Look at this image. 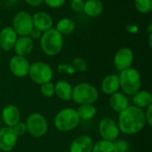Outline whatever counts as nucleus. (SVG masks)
<instances>
[{"label": "nucleus", "mask_w": 152, "mask_h": 152, "mask_svg": "<svg viewBox=\"0 0 152 152\" xmlns=\"http://www.w3.org/2000/svg\"><path fill=\"white\" fill-rule=\"evenodd\" d=\"M145 124V115L142 108L131 106L120 113L118 126L123 133L132 135L142 130Z\"/></svg>", "instance_id": "nucleus-1"}, {"label": "nucleus", "mask_w": 152, "mask_h": 152, "mask_svg": "<svg viewBox=\"0 0 152 152\" xmlns=\"http://www.w3.org/2000/svg\"><path fill=\"white\" fill-rule=\"evenodd\" d=\"M40 39L42 51L47 56H56L62 49L63 36L53 28L45 31Z\"/></svg>", "instance_id": "nucleus-2"}, {"label": "nucleus", "mask_w": 152, "mask_h": 152, "mask_svg": "<svg viewBox=\"0 0 152 152\" xmlns=\"http://www.w3.org/2000/svg\"><path fill=\"white\" fill-rule=\"evenodd\" d=\"M119 85L124 93L134 96L139 91L142 85V78L140 73L134 68H128L121 71L119 76Z\"/></svg>", "instance_id": "nucleus-3"}, {"label": "nucleus", "mask_w": 152, "mask_h": 152, "mask_svg": "<svg viewBox=\"0 0 152 152\" xmlns=\"http://www.w3.org/2000/svg\"><path fill=\"white\" fill-rule=\"evenodd\" d=\"M99 97L98 91L89 83H79L72 90V99L77 104L93 105L97 101Z\"/></svg>", "instance_id": "nucleus-4"}, {"label": "nucleus", "mask_w": 152, "mask_h": 152, "mask_svg": "<svg viewBox=\"0 0 152 152\" xmlns=\"http://www.w3.org/2000/svg\"><path fill=\"white\" fill-rule=\"evenodd\" d=\"M79 117L77 110L73 108H64L61 110L54 118L55 127L61 132L71 131L79 124Z\"/></svg>", "instance_id": "nucleus-5"}, {"label": "nucleus", "mask_w": 152, "mask_h": 152, "mask_svg": "<svg viewBox=\"0 0 152 152\" xmlns=\"http://www.w3.org/2000/svg\"><path fill=\"white\" fill-rule=\"evenodd\" d=\"M28 74L31 80H33L36 83L42 85L51 82L53 78V70L46 63L35 62L30 65Z\"/></svg>", "instance_id": "nucleus-6"}, {"label": "nucleus", "mask_w": 152, "mask_h": 152, "mask_svg": "<svg viewBox=\"0 0 152 152\" xmlns=\"http://www.w3.org/2000/svg\"><path fill=\"white\" fill-rule=\"evenodd\" d=\"M12 29L20 37L29 36L31 30L34 29L31 14L25 11L18 12L12 20Z\"/></svg>", "instance_id": "nucleus-7"}, {"label": "nucleus", "mask_w": 152, "mask_h": 152, "mask_svg": "<svg viewBox=\"0 0 152 152\" xmlns=\"http://www.w3.org/2000/svg\"><path fill=\"white\" fill-rule=\"evenodd\" d=\"M25 125L27 131L34 137H42L47 131V122L39 113L29 115Z\"/></svg>", "instance_id": "nucleus-8"}, {"label": "nucleus", "mask_w": 152, "mask_h": 152, "mask_svg": "<svg viewBox=\"0 0 152 152\" xmlns=\"http://www.w3.org/2000/svg\"><path fill=\"white\" fill-rule=\"evenodd\" d=\"M119 132L117 123L110 118H104L99 124V133L105 141H116L119 135Z\"/></svg>", "instance_id": "nucleus-9"}, {"label": "nucleus", "mask_w": 152, "mask_h": 152, "mask_svg": "<svg viewBox=\"0 0 152 152\" xmlns=\"http://www.w3.org/2000/svg\"><path fill=\"white\" fill-rule=\"evenodd\" d=\"M134 62V53L129 47L120 48L114 56L115 67L119 71H124L131 67Z\"/></svg>", "instance_id": "nucleus-10"}, {"label": "nucleus", "mask_w": 152, "mask_h": 152, "mask_svg": "<svg viewBox=\"0 0 152 152\" xmlns=\"http://www.w3.org/2000/svg\"><path fill=\"white\" fill-rule=\"evenodd\" d=\"M9 67L13 75L17 77H24L28 74L30 65L24 56L16 55L11 58Z\"/></svg>", "instance_id": "nucleus-11"}, {"label": "nucleus", "mask_w": 152, "mask_h": 152, "mask_svg": "<svg viewBox=\"0 0 152 152\" xmlns=\"http://www.w3.org/2000/svg\"><path fill=\"white\" fill-rule=\"evenodd\" d=\"M17 142V135L12 127H3L0 129V150L3 151H12Z\"/></svg>", "instance_id": "nucleus-12"}, {"label": "nucleus", "mask_w": 152, "mask_h": 152, "mask_svg": "<svg viewBox=\"0 0 152 152\" xmlns=\"http://www.w3.org/2000/svg\"><path fill=\"white\" fill-rule=\"evenodd\" d=\"M33 26L35 29L45 32L53 28V21L50 14L45 12H38L32 15Z\"/></svg>", "instance_id": "nucleus-13"}, {"label": "nucleus", "mask_w": 152, "mask_h": 152, "mask_svg": "<svg viewBox=\"0 0 152 152\" xmlns=\"http://www.w3.org/2000/svg\"><path fill=\"white\" fill-rule=\"evenodd\" d=\"M17 33L12 27H5L0 31V47L4 51L13 48L17 40Z\"/></svg>", "instance_id": "nucleus-14"}, {"label": "nucleus", "mask_w": 152, "mask_h": 152, "mask_svg": "<svg viewBox=\"0 0 152 152\" xmlns=\"http://www.w3.org/2000/svg\"><path fill=\"white\" fill-rule=\"evenodd\" d=\"M94 141L88 135H80L77 137L70 145V152H92Z\"/></svg>", "instance_id": "nucleus-15"}, {"label": "nucleus", "mask_w": 152, "mask_h": 152, "mask_svg": "<svg viewBox=\"0 0 152 152\" xmlns=\"http://www.w3.org/2000/svg\"><path fill=\"white\" fill-rule=\"evenodd\" d=\"M2 119L6 126L13 127L20 122V119L19 108L13 105H8L4 107L2 111Z\"/></svg>", "instance_id": "nucleus-16"}, {"label": "nucleus", "mask_w": 152, "mask_h": 152, "mask_svg": "<svg viewBox=\"0 0 152 152\" xmlns=\"http://www.w3.org/2000/svg\"><path fill=\"white\" fill-rule=\"evenodd\" d=\"M13 47L17 56H28L33 49V39L29 36H21L17 39Z\"/></svg>", "instance_id": "nucleus-17"}, {"label": "nucleus", "mask_w": 152, "mask_h": 152, "mask_svg": "<svg viewBox=\"0 0 152 152\" xmlns=\"http://www.w3.org/2000/svg\"><path fill=\"white\" fill-rule=\"evenodd\" d=\"M119 88V79L117 74H110L102 80V90L106 95H113Z\"/></svg>", "instance_id": "nucleus-18"}, {"label": "nucleus", "mask_w": 152, "mask_h": 152, "mask_svg": "<svg viewBox=\"0 0 152 152\" xmlns=\"http://www.w3.org/2000/svg\"><path fill=\"white\" fill-rule=\"evenodd\" d=\"M110 105L114 111L121 113L129 107V102L128 99L125 94L116 92L113 95H111L110 99Z\"/></svg>", "instance_id": "nucleus-19"}, {"label": "nucleus", "mask_w": 152, "mask_h": 152, "mask_svg": "<svg viewBox=\"0 0 152 152\" xmlns=\"http://www.w3.org/2000/svg\"><path fill=\"white\" fill-rule=\"evenodd\" d=\"M104 6L101 0H86L83 12L90 17H96L103 13Z\"/></svg>", "instance_id": "nucleus-20"}, {"label": "nucleus", "mask_w": 152, "mask_h": 152, "mask_svg": "<svg viewBox=\"0 0 152 152\" xmlns=\"http://www.w3.org/2000/svg\"><path fill=\"white\" fill-rule=\"evenodd\" d=\"M72 90L71 85L65 81L57 82L54 85V93L58 98L65 101H69L72 99Z\"/></svg>", "instance_id": "nucleus-21"}, {"label": "nucleus", "mask_w": 152, "mask_h": 152, "mask_svg": "<svg viewBox=\"0 0 152 152\" xmlns=\"http://www.w3.org/2000/svg\"><path fill=\"white\" fill-rule=\"evenodd\" d=\"M133 101L135 107L139 108H148L152 104V95L150 91L142 90L136 92L133 97Z\"/></svg>", "instance_id": "nucleus-22"}, {"label": "nucleus", "mask_w": 152, "mask_h": 152, "mask_svg": "<svg viewBox=\"0 0 152 152\" xmlns=\"http://www.w3.org/2000/svg\"><path fill=\"white\" fill-rule=\"evenodd\" d=\"M55 30L62 36L69 35L75 30V23L69 18H62L57 22Z\"/></svg>", "instance_id": "nucleus-23"}, {"label": "nucleus", "mask_w": 152, "mask_h": 152, "mask_svg": "<svg viewBox=\"0 0 152 152\" xmlns=\"http://www.w3.org/2000/svg\"><path fill=\"white\" fill-rule=\"evenodd\" d=\"M77 116L81 120H90L96 114V108L93 105H81L77 110Z\"/></svg>", "instance_id": "nucleus-24"}, {"label": "nucleus", "mask_w": 152, "mask_h": 152, "mask_svg": "<svg viewBox=\"0 0 152 152\" xmlns=\"http://www.w3.org/2000/svg\"><path fill=\"white\" fill-rule=\"evenodd\" d=\"M92 152H118L113 142H109L105 140L99 141L94 144Z\"/></svg>", "instance_id": "nucleus-25"}, {"label": "nucleus", "mask_w": 152, "mask_h": 152, "mask_svg": "<svg viewBox=\"0 0 152 152\" xmlns=\"http://www.w3.org/2000/svg\"><path fill=\"white\" fill-rule=\"evenodd\" d=\"M134 6L141 13H150L152 10V0H134Z\"/></svg>", "instance_id": "nucleus-26"}, {"label": "nucleus", "mask_w": 152, "mask_h": 152, "mask_svg": "<svg viewBox=\"0 0 152 152\" xmlns=\"http://www.w3.org/2000/svg\"><path fill=\"white\" fill-rule=\"evenodd\" d=\"M72 66H73V68L75 69L76 72H80V73L86 72V69H87V64H86V62L84 59L79 58V57H77V58H75L73 60Z\"/></svg>", "instance_id": "nucleus-27"}, {"label": "nucleus", "mask_w": 152, "mask_h": 152, "mask_svg": "<svg viewBox=\"0 0 152 152\" xmlns=\"http://www.w3.org/2000/svg\"><path fill=\"white\" fill-rule=\"evenodd\" d=\"M41 92L44 96L47 98H51L54 94V85L49 82L41 85Z\"/></svg>", "instance_id": "nucleus-28"}, {"label": "nucleus", "mask_w": 152, "mask_h": 152, "mask_svg": "<svg viewBox=\"0 0 152 152\" xmlns=\"http://www.w3.org/2000/svg\"><path fill=\"white\" fill-rule=\"evenodd\" d=\"M113 142L118 152H128L130 149L129 143L125 140H116Z\"/></svg>", "instance_id": "nucleus-29"}, {"label": "nucleus", "mask_w": 152, "mask_h": 152, "mask_svg": "<svg viewBox=\"0 0 152 152\" xmlns=\"http://www.w3.org/2000/svg\"><path fill=\"white\" fill-rule=\"evenodd\" d=\"M57 70L61 73H68V74H73L76 73L75 69L73 68L72 65L70 64H61L58 65Z\"/></svg>", "instance_id": "nucleus-30"}, {"label": "nucleus", "mask_w": 152, "mask_h": 152, "mask_svg": "<svg viewBox=\"0 0 152 152\" xmlns=\"http://www.w3.org/2000/svg\"><path fill=\"white\" fill-rule=\"evenodd\" d=\"M84 4H85L84 0H71L70 1V8L76 13L83 12Z\"/></svg>", "instance_id": "nucleus-31"}, {"label": "nucleus", "mask_w": 152, "mask_h": 152, "mask_svg": "<svg viewBox=\"0 0 152 152\" xmlns=\"http://www.w3.org/2000/svg\"><path fill=\"white\" fill-rule=\"evenodd\" d=\"M44 2L48 7L55 9V8L61 7L65 4L66 0H44Z\"/></svg>", "instance_id": "nucleus-32"}, {"label": "nucleus", "mask_w": 152, "mask_h": 152, "mask_svg": "<svg viewBox=\"0 0 152 152\" xmlns=\"http://www.w3.org/2000/svg\"><path fill=\"white\" fill-rule=\"evenodd\" d=\"M12 129H13V131H14V133H16L17 136H21L27 132L26 125L24 123H21V122H19L16 125H14L12 127Z\"/></svg>", "instance_id": "nucleus-33"}, {"label": "nucleus", "mask_w": 152, "mask_h": 152, "mask_svg": "<svg viewBox=\"0 0 152 152\" xmlns=\"http://www.w3.org/2000/svg\"><path fill=\"white\" fill-rule=\"evenodd\" d=\"M145 115V120H146V123H148L149 125H152V104L150 105L148 108H147V111L146 113H144Z\"/></svg>", "instance_id": "nucleus-34"}, {"label": "nucleus", "mask_w": 152, "mask_h": 152, "mask_svg": "<svg viewBox=\"0 0 152 152\" xmlns=\"http://www.w3.org/2000/svg\"><path fill=\"white\" fill-rule=\"evenodd\" d=\"M126 30L129 32V33H132V34H135L138 32L139 30V27L136 25V24H133V23H130L126 26Z\"/></svg>", "instance_id": "nucleus-35"}, {"label": "nucleus", "mask_w": 152, "mask_h": 152, "mask_svg": "<svg viewBox=\"0 0 152 152\" xmlns=\"http://www.w3.org/2000/svg\"><path fill=\"white\" fill-rule=\"evenodd\" d=\"M25 2L30 5V6H33V7H37L39 5L42 4V3L44 2V0H25Z\"/></svg>", "instance_id": "nucleus-36"}, {"label": "nucleus", "mask_w": 152, "mask_h": 152, "mask_svg": "<svg viewBox=\"0 0 152 152\" xmlns=\"http://www.w3.org/2000/svg\"><path fill=\"white\" fill-rule=\"evenodd\" d=\"M41 36H42V32L35 28L31 30V32L29 34V37L31 39H39V38H41Z\"/></svg>", "instance_id": "nucleus-37"}, {"label": "nucleus", "mask_w": 152, "mask_h": 152, "mask_svg": "<svg viewBox=\"0 0 152 152\" xmlns=\"http://www.w3.org/2000/svg\"><path fill=\"white\" fill-rule=\"evenodd\" d=\"M147 30H148V32H149V34H151L152 32V23L151 22H150L149 24H148V26H147Z\"/></svg>", "instance_id": "nucleus-38"}, {"label": "nucleus", "mask_w": 152, "mask_h": 152, "mask_svg": "<svg viewBox=\"0 0 152 152\" xmlns=\"http://www.w3.org/2000/svg\"><path fill=\"white\" fill-rule=\"evenodd\" d=\"M13 1H15V0H10V2H13Z\"/></svg>", "instance_id": "nucleus-39"}, {"label": "nucleus", "mask_w": 152, "mask_h": 152, "mask_svg": "<svg viewBox=\"0 0 152 152\" xmlns=\"http://www.w3.org/2000/svg\"><path fill=\"white\" fill-rule=\"evenodd\" d=\"M0 126H1V121H0Z\"/></svg>", "instance_id": "nucleus-40"}]
</instances>
